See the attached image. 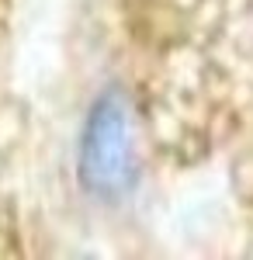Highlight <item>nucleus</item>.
<instances>
[{"label":"nucleus","mask_w":253,"mask_h":260,"mask_svg":"<svg viewBox=\"0 0 253 260\" xmlns=\"http://www.w3.org/2000/svg\"><path fill=\"white\" fill-rule=\"evenodd\" d=\"M80 180L98 198H121L136 184L132 111L118 90L101 94L87 115L80 142Z\"/></svg>","instance_id":"obj_1"}]
</instances>
